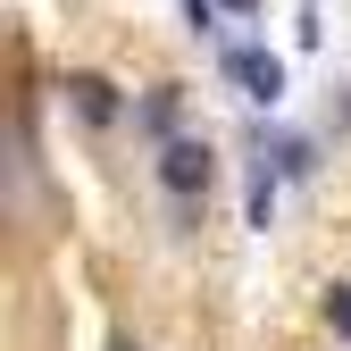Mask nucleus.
<instances>
[{"instance_id":"10","label":"nucleus","mask_w":351,"mask_h":351,"mask_svg":"<svg viewBox=\"0 0 351 351\" xmlns=\"http://www.w3.org/2000/svg\"><path fill=\"white\" fill-rule=\"evenodd\" d=\"M109 351H143V343H134V335H117V343H109Z\"/></svg>"},{"instance_id":"1","label":"nucleus","mask_w":351,"mask_h":351,"mask_svg":"<svg viewBox=\"0 0 351 351\" xmlns=\"http://www.w3.org/2000/svg\"><path fill=\"white\" fill-rule=\"evenodd\" d=\"M217 67H226V84H243L251 109H276V101H285V59L259 51V42H226V51H217Z\"/></svg>"},{"instance_id":"8","label":"nucleus","mask_w":351,"mask_h":351,"mask_svg":"<svg viewBox=\"0 0 351 351\" xmlns=\"http://www.w3.org/2000/svg\"><path fill=\"white\" fill-rule=\"evenodd\" d=\"M184 17H193V34H217V0H184Z\"/></svg>"},{"instance_id":"3","label":"nucleus","mask_w":351,"mask_h":351,"mask_svg":"<svg viewBox=\"0 0 351 351\" xmlns=\"http://www.w3.org/2000/svg\"><path fill=\"white\" fill-rule=\"evenodd\" d=\"M59 93H67V109H75L84 125H117V117H125V101H117V84H109V75H93V67H75V75L59 84Z\"/></svg>"},{"instance_id":"9","label":"nucleus","mask_w":351,"mask_h":351,"mask_svg":"<svg viewBox=\"0 0 351 351\" xmlns=\"http://www.w3.org/2000/svg\"><path fill=\"white\" fill-rule=\"evenodd\" d=\"M217 9H234V17H259V0H217Z\"/></svg>"},{"instance_id":"4","label":"nucleus","mask_w":351,"mask_h":351,"mask_svg":"<svg viewBox=\"0 0 351 351\" xmlns=\"http://www.w3.org/2000/svg\"><path fill=\"white\" fill-rule=\"evenodd\" d=\"M276 184H285V176L259 159V167H251V184H243V217H251V226H268V217H276Z\"/></svg>"},{"instance_id":"7","label":"nucleus","mask_w":351,"mask_h":351,"mask_svg":"<svg viewBox=\"0 0 351 351\" xmlns=\"http://www.w3.org/2000/svg\"><path fill=\"white\" fill-rule=\"evenodd\" d=\"M326 326L351 343V285H326Z\"/></svg>"},{"instance_id":"6","label":"nucleus","mask_w":351,"mask_h":351,"mask_svg":"<svg viewBox=\"0 0 351 351\" xmlns=\"http://www.w3.org/2000/svg\"><path fill=\"white\" fill-rule=\"evenodd\" d=\"M143 125H151V134H167V143H176V84H159V93L143 101Z\"/></svg>"},{"instance_id":"2","label":"nucleus","mask_w":351,"mask_h":351,"mask_svg":"<svg viewBox=\"0 0 351 351\" xmlns=\"http://www.w3.org/2000/svg\"><path fill=\"white\" fill-rule=\"evenodd\" d=\"M209 176H217V151H209L201 134L159 143V193H167V201H201V193H209Z\"/></svg>"},{"instance_id":"5","label":"nucleus","mask_w":351,"mask_h":351,"mask_svg":"<svg viewBox=\"0 0 351 351\" xmlns=\"http://www.w3.org/2000/svg\"><path fill=\"white\" fill-rule=\"evenodd\" d=\"M268 159H276V176H318V143H310V134H285Z\"/></svg>"}]
</instances>
